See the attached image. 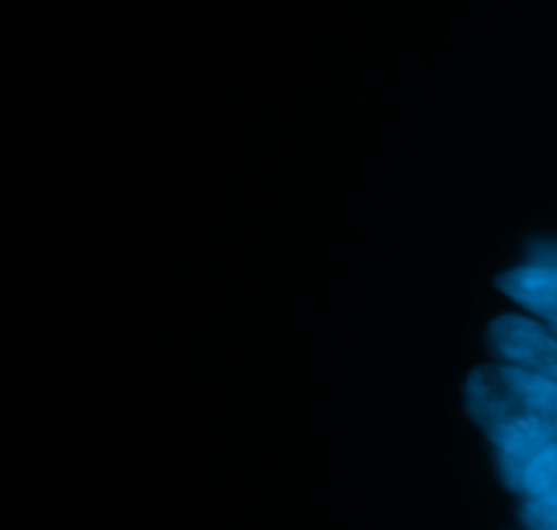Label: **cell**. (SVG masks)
<instances>
[{
    "label": "cell",
    "instance_id": "1",
    "mask_svg": "<svg viewBox=\"0 0 557 530\" xmlns=\"http://www.w3.org/2000/svg\"><path fill=\"white\" fill-rule=\"evenodd\" d=\"M466 408L504 457H528L557 441V381L547 375L479 365L466 381Z\"/></svg>",
    "mask_w": 557,
    "mask_h": 530
},
{
    "label": "cell",
    "instance_id": "3",
    "mask_svg": "<svg viewBox=\"0 0 557 530\" xmlns=\"http://www.w3.org/2000/svg\"><path fill=\"white\" fill-rule=\"evenodd\" d=\"M500 479L522 501L557 504V441H549L528 457L498 455Z\"/></svg>",
    "mask_w": 557,
    "mask_h": 530
},
{
    "label": "cell",
    "instance_id": "5",
    "mask_svg": "<svg viewBox=\"0 0 557 530\" xmlns=\"http://www.w3.org/2000/svg\"><path fill=\"white\" fill-rule=\"evenodd\" d=\"M522 522L528 528L557 530V504H549V501H525L522 504Z\"/></svg>",
    "mask_w": 557,
    "mask_h": 530
},
{
    "label": "cell",
    "instance_id": "2",
    "mask_svg": "<svg viewBox=\"0 0 557 530\" xmlns=\"http://www.w3.org/2000/svg\"><path fill=\"white\" fill-rule=\"evenodd\" d=\"M487 346L498 362L557 381V326L525 316H500L490 324Z\"/></svg>",
    "mask_w": 557,
    "mask_h": 530
},
{
    "label": "cell",
    "instance_id": "4",
    "mask_svg": "<svg viewBox=\"0 0 557 530\" xmlns=\"http://www.w3.org/2000/svg\"><path fill=\"white\" fill-rule=\"evenodd\" d=\"M495 286L515 299L520 308L542 319L544 324L557 326V267L528 264L498 275Z\"/></svg>",
    "mask_w": 557,
    "mask_h": 530
}]
</instances>
